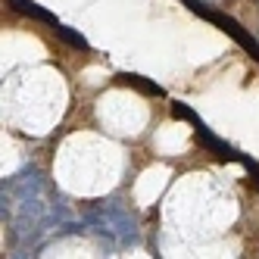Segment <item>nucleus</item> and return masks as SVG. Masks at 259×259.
<instances>
[{
	"mask_svg": "<svg viewBox=\"0 0 259 259\" xmlns=\"http://www.w3.org/2000/svg\"><path fill=\"white\" fill-rule=\"evenodd\" d=\"M13 7L19 13H25V16H31V19H41V22L57 28V16H53L50 10H44V7H38V4H31V0H13Z\"/></svg>",
	"mask_w": 259,
	"mask_h": 259,
	"instance_id": "nucleus-1",
	"label": "nucleus"
},
{
	"mask_svg": "<svg viewBox=\"0 0 259 259\" xmlns=\"http://www.w3.org/2000/svg\"><path fill=\"white\" fill-rule=\"evenodd\" d=\"M57 34H60V38H63L66 44L78 47V50H84V47H88V41L81 38V34H75V31H72V28H66V25H57Z\"/></svg>",
	"mask_w": 259,
	"mask_h": 259,
	"instance_id": "nucleus-2",
	"label": "nucleus"
}]
</instances>
